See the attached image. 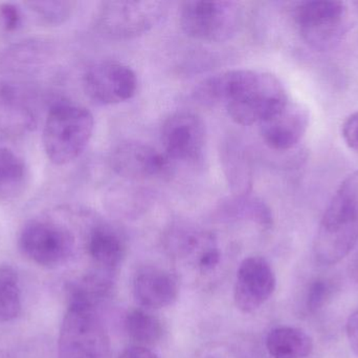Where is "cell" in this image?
I'll use <instances>...</instances> for the list:
<instances>
[{"mask_svg": "<svg viewBox=\"0 0 358 358\" xmlns=\"http://www.w3.org/2000/svg\"><path fill=\"white\" fill-rule=\"evenodd\" d=\"M210 102L223 103L240 125L260 124L287 104V92L275 76L254 69H234L210 78L201 88Z\"/></svg>", "mask_w": 358, "mask_h": 358, "instance_id": "6da1fadb", "label": "cell"}, {"mask_svg": "<svg viewBox=\"0 0 358 358\" xmlns=\"http://www.w3.org/2000/svg\"><path fill=\"white\" fill-rule=\"evenodd\" d=\"M358 241V170L349 174L328 203L313 242L315 260L331 266L344 260Z\"/></svg>", "mask_w": 358, "mask_h": 358, "instance_id": "7a4b0ae2", "label": "cell"}, {"mask_svg": "<svg viewBox=\"0 0 358 358\" xmlns=\"http://www.w3.org/2000/svg\"><path fill=\"white\" fill-rule=\"evenodd\" d=\"M94 128V116L85 107L66 102L55 105L42 135L46 157L55 165L75 161L87 147Z\"/></svg>", "mask_w": 358, "mask_h": 358, "instance_id": "3957f363", "label": "cell"}, {"mask_svg": "<svg viewBox=\"0 0 358 358\" xmlns=\"http://www.w3.org/2000/svg\"><path fill=\"white\" fill-rule=\"evenodd\" d=\"M58 358H111V343L98 308L69 304L60 328Z\"/></svg>", "mask_w": 358, "mask_h": 358, "instance_id": "277c9868", "label": "cell"}, {"mask_svg": "<svg viewBox=\"0 0 358 358\" xmlns=\"http://www.w3.org/2000/svg\"><path fill=\"white\" fill-rule=\"evenodd\" d=\"M241 10L231 1H187L181 4L179 22L189 37L203 42L231 39L241 25Z\"/></svg>", "mask_w": 358, "mask_h": 358, "instance_id": "5b68a950", "label": "cell"}, {"mask_svg": "<svg viewBox=\"0 0 358 358\" xmlns=\"http://www.w3.org/2000/svg\"><path fill=\"white\" fill-rule=\"evenodd\" d=\"M23 256L46 268L66 264L75 254L76 237L62 223L50 219H34L23 226L19 235Z\"/></svg>", "mask_w": 358, "mask_h": 358, "instance_id": "8992f818", "label": "cell"}, {"mask_svg": "<svg viewBox=\"0 0 358 358\" xmlns=\"http://www.w3.org/2000/svg\"><path fill=\"white\" fill-rule=\"evenodd\" d=\"M165 11L161 1L103 2L98 14L101 31L113 39H132L148 33Z\"/></svg>", "mask_w": 358, "mask_h": 358, "instance_id": "52a82bcc", "label": "cell"}, {"mask_svg": "<svg viewBox=\"0 0 358 358\" xmlns=\"http://www.w3.org/2000/svg\"><path fill=\"white\" fill-rule=\"evenodd\" d=\"M347 12L344 2L313 0L296 4L292 17L305 41L315 48H326L340 39Z\"/></svg>", "mask_w": 358, "mask_h": 358, "instance_id": "ba28073f", "label": "cell"}, {"mask_svg": "<svg viewBox=\"0 0 358 358\" xmlns=\"http://www.w3.org/2000/svg\"><path fill=\"white\" fill-rule=\"evenodd\" d=\"M84 90L94 102L119 104L136 95L138 78L127 65L117 61L94 63L84 76Z\"/></svg>", "mask_w": 358, "mask_h": 358, "instance_id": "9c48e42d", "label": "cell"}, {"mask_svg": "<svg viewBox=\"0 0 358 358\" xmlns=\"http://www.w3.org/2000/svg\"><path fill=\"white\" fill-rule=\"evenodd\" d=\"M277 280L273 267L263 256L244 259L236 277L234 301L243 313L256 312L275 292Z\"/></svg>", "mask_w": 358, "mask_h": 358, "instance_id": "30bf717a", "label": "cell"}, {"mask_svg": "<svg viewBox=\"0 0 358 358\" xmlns=\"http://www.w3.org/2000/svg\"><path fill=\"white\" fill-rule=\"evenodd\" d=\"M162 141L169 159L181 161L198 159L206 144L203 120L191 111L173 113L164 123Z\"/></svg>", "mask_w": 358, "mask_h": 358, "instance_id": "8fae6325", "label": "cell"}, {"mask_svg": "<svg viewBox=\"0 0 358 358\" xmlns=\"http://www.w3.org/2000/svg\"><path fill=\"white\" fill-rule=\"evenodd\" d=\"M310 122V111L305 105L288 101L285 106L259 124L260 135L269 149L289 151L301 142Z\"/></svg>", "mask_w": 358, "mask_h": 358, "instance_id": "7c38bea8", "label": "cell"}, {"mask_svg": "<svg viewBox=\"0 0 358 358\" xmlns=\"http://www.w3.org/2000/svg\"><path fill=\"white\" fill-rule=\"evenodd\" d=\"M169 160L144 143L128 142L115 149L110 161L113 170L124 178L147 179L167 172Z\"/></svg>", "mask_w": 358, "mask_h": 358, "instance_id": "4fadbf2b", "label": "cell"}, {"mask_svg": "<svg viewBox=\"0 0 358 358\" xmlns=\"http://www.w3.org/2000/svg\"><path fill=\"white\" fill-rule=\"evenodd\" d=\"M132 287L136 302L148 310L171 306L178 298V279L169 271L157 266L138 269Z\"/></svg>", "mask_w": 358, "mask_h": 358, "instance_id": "5bb4252c", "label": "cell"}, {"mask_svg": "<svg viewBox=\"0 0 358 358\" xmlns=\"http://www.w3.org/2000/svg\"><path fill=\"white\" fill-rule=\"evenodd\" d=\"M86 249L98 269L113 273L125 259L127 245L119 231L98 225L88 233Z\"/></svg>", "mask_w": 358, "mask_h": 358, "instance_id": "9a60e30c", "label": "cell"}, {"mask_svg": "<svg viewBox=\"0 0 358 358\" xmlns=\"http://www.w3.org/2000/svg\"><path fill=\"white\" fill-rule=\"evenodd\" d=\"M267 351L273 358H307L313 351V338L294 327H278L267 334Z\"/></svg>", "mask_w": 358, "mask_h": 358, "instance_id": "2e32d148", "label": "cell"}, {"mask_svg": "<svg viewBox=\"0 0 358 358\" xmlns=\"http://www.w3.org/2000/svg\"><path fill=\"white\" fill-rule=\"evenodd\" d=\"M126 333L136 346L148 347L159 344L163 338L165 329L163 322L145 308L132 309L124 321Z\"/></svg>", "mask_w": 358, "mask_h": 358, "instance_id": "e0dca14e", "label": "cell"}, {"mask_svg": "<svg viewBox=\"0 0 358 358\" xmlns=\"http://www.w3.org/2000/svg\"><path fill=\"white\" fill-rule=\"evenodd\" d=\"M20 281L18 273L8 265L0 266V324L16 319L21 312Z\"/></svg>", "mask_w": 358, "mask_h": 358, "instance_id": "ac0fdd59", "label": "cell"}, {"mask_svg": "<svg viewBox=\"0 0 358 358\" xmlns=\"http://www.w3.org/2000/svg\"><path fill=\"white\" fill-rule=\"evenodd\" d=\"M27 170L22 158L8 147L0 146V197L8 198L22 189Z\"/></svg>", "mask_w": 358, "mask_h": 358, "instance_id": "d6986e66", "label": "cell"}, {"mask_svg": "<svg viewBox=\"0 0 358 358\" xmlns=\"http://www.w3.org/2000/svg\"><path fill=\"white\" fill-rule=\"evenodd\" d=\"M334 285L327 279H315L309 284L305 296V306L309 313L319 312L331 298Z\"/></svg>", "mask_w": 358, "mask_h": 358, "instance_id": "ffe728a7", "label": "cell"}, {"mask_svg": "<svg viewBox=\"0 0 358 358\" xmlns=\"http://www.w3.org/2000/svg\"><path fill=\"white\" fill-rule=\"evenodd\" d=\"M31 10L35 11L48 23L59 25L69 18L75 4L71 1H44L29 4Z\"/></svg>", "mask_w": 358, "mask_h": 358, "instance_id": "44dd1931", "label": "cell"}, {"mask_svg": "<svg viewBox=\"0 0 358 358\" xmlns=\"http://www.w3.org/2000/svg\"><path fill=\"white\" fill-rule=\"evenodd\" d=\"M196 264L201 273H210L221 264V252L214 242L206 239L196 252Z\"/></svg>", "mask_w": 358, "mask_h": 358, "instance_id": "7402d4cb", "label": "cell"}, {"mask_svg": "<svg viewBox=\"0 0 358 358\" xmlns=\"http://www.w3.org/2000/svg\"><path fill=\"white\" fill-rule=\"evenodd\" d=\"M342 136L347 146L358 153V111L345 120L342 125Z\"/></svg>", "mask_w": 358, "mask_h": 358, "instance_id": "603a6c76", "label": "cell"}, {"mask_svg": "<svg viewBox=\"0 0 358 358\" xmlns=\"http://www.w3.org/2000/svg\"><path fill=\"white\" fill-rule=\"evenodd\" d=\"M0 21L6 31H15L21 25V13L13 4H0Z\"/></svg>", "mask_w": 358, "mask_h": 358, "instance_id": "cb8c5ba5", "label": "cell"}, {"mask_svg": "<svg viewBox=\"0 0 358 358\" xmlns=\"http://www.w3.org/2000/svg\"><path fill=\"white\" fill-rule=\"evenodd\" d=\"M346 333L351 348L358 357V310L349 317L347 321Z\"/></svg>", "mask_w": 358, "mask_h": 358, "instance_id": "d4e9b609", "label": "cell"}, {"mask_svg": "<svg viewBox=\"0 0 358 358\" xmlns=\"http://www.w3.org/2000/svg\"><path fill=\"white\" fill-rule=\"evenodd\" d=\"M119 358H159L153 352L152 350H150L149 348H146V347L142 346H130L128 347L127 349L122 352V354L120 355Z\"/></svg>", "mask_w": 358, "mask_h": 358, "instance_id": "484cf974", "label": "cell"}, {"mask_svg": "<svg viewBox=\"0 0 358 358\" xmlns=\"http://www.w3.org/2000/svg\"><path fill=\"white\" fill-rule=\"evenodd\" d=\"M0 358H12V357H8V355L6 354V353H4V352H2V351H0Z\"/></svg>", "mask_w": 358, "mask_h": 358, "instance_id": "4316f807", "label": "cell"}]
</instances>
